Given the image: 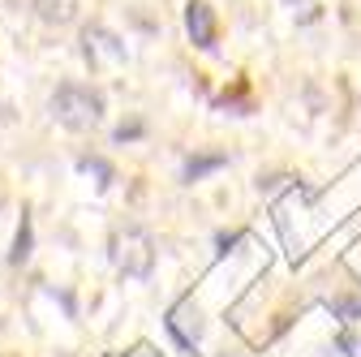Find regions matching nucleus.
Here are the masks:
<instances>
[{
  "mask_svg": "<svg viewBox=\"0 0 361 357\" xmlns=\"http://www.w3.org/2000/svg\"><path fill=\"white\" fill-rule=\"evenodd\" d=\"M125 357H159V353H151V349H133V353H125Z\"/></svg>",
  "mask_w": 361,
  "mask_h": 357,
  "instance_id": "11",
  "label": "nucleus"
},
{
  "mask_svg": "<svg viewBox=\"0 0 361 357\" xmlns=\"http://www.w3.org/2000/svg\"><path fill=\"white\" fill-rule=\"evenodd\" d=\"M78 168H82V172H95V176H99V190L112 181V168H108L104 159H90V155H86V159H78Z\"/></svg>",
  "mask_w": 361,
  "mask_h": 357,
  "instance_id": "9",
  "label": "nucleus"
},
{
  "mask_svg": "<svg viewBox=\"0 0 361 357\" xmlns=\"http://www.w3.org/2000/svg\"><path fill=\"white\" fill-rule=\"evenodd\" d=\"M52 116L65 129L86 133V129H95L104 121V95L95 86H86V82H61L52 91Z\"/></svg>",
  "mask_w": 361,
  "mask_h": 357,
  "instance_id": "1",
  "label": "nucleus"
},
{
  "mask_svg": "<svg viewBox=\"0 0 361 357\" xmlns=\"http://www.w3.org/2000/svg\"><path fill=\"white\" fill-rule=\"evenodd\" d=\"M112 262L129 280H147L155 267V246L142 229H116L112 233Z\"/></svg>",
  "mask_w": 361,
  "mask_h": 357,
  "instance_id": "2",
  "label": "nucleus"
},
{
  "mask_svg": "<svg viewBox=\"0 0 361 357\" xmlns=\"http://www.w3.org/2000/svg\"><path fill=\"white\" fill-rule=\"evenodd\" d=\"M138 129H142V125H121V129H116V143H125V138H138Z\"/></svg>",
  "mask_w": 361,
  "mask_h": 357,
  "instance_id": "10",
  "label": "nucleus"
},
{
  "mask_svg": "<svg viewBox=\"0 0 361 357\" xmlns=\"http://www.w3.org/2000/svg\"><path fill=\"white\" fill-rule=\"evenodd\" d=\"M35 13L48 26H69L78 18V0H35Z\"/></svg>",
  "mask_w": 361,
  "mask_h": 357,
  "instance_id": "6",
  "label": "nucleus"
},
{
  "mask_svg": "<svg viewBox=\"0 0 361 357\" xmlns=\"http://www.w3.org/2000/svg\"><path fill=\"white\" fill-rule=\"evenodd\" d=\"M30 246H35V229H30V211H22V219H18V237H13V250H9V262H13V267H22V262L30 258Z\"/></svg>",
  "mask_w": 361,
  "mask_h": 357,
  "instance_id": "7",
  "label": "nucleus"
},
{
  "mask_svg": "<svg viewBox=\"0 0 361 357\" xmlns=\"http://www.w3.org/2000/svg\"><path fill=\"white\" fill-rule=\"evenodd\" d=\"M82 56L90 61V65H125V43L112 35V30H104V26H86L82 30Z\"/></svg>",
  "mask_w": 361,
  "mask_h": 357,
  "instance_id": "3",
  "label": "nucleus"
},
{
  "mask_svg": "<svg viewBox=\"0 0 361 357\" xmlns=\"http://www.w3.org/2000/svg\"><path fill=\"white\" fill-rule=\"evenodd\" d=\"M168 332L176 336V344H180V349H194V344L202 340V323H198V310H194V301H180V305H172V315H168Z\"/></svg>",
  "mask_w": 361,
  "mask_h": 357,
  "instance_id": "4",
  "label": "nucleus"
},
{
  "mask_svg": "<svg viewBox=\"0 0 361 357\" xmlns=\"http://www.w3.org/2000/svg\"><path fill=\"white\" fill-rule=\"evenodd\" d=\"M219 164H228V155H190L180 176H185V181H198L202 172H211V168H219Z\"/></svg>",
  "mask_w": 361,
  "mask_h": 357,
  "instance_id": "8",
  "label": "nucleus"
},
{
  "mask_svg": "<svg viewBox=\"0 0 361 357\" xmlns=\"http://www.w3.org/2000/svg\"><path fill=\"white\" fill-rule=\"evenodd\" d=\"M185 30H190V39L198 43V48H215V13H211V5L190 0V9H185Z\"/></svg>",
  "mask_w": 361,
  "mask_h": 357,
  "instance_id": "5",
  "label": "nucleus"
}]
</instances>
